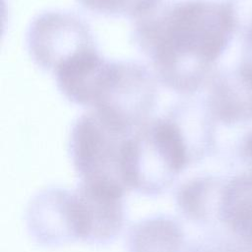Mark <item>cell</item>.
<instances>
[{
  "instance_id": "1",
  "label": "cell",
  "mask_w": 252,
  "mask_h": 252,
  "mask_svg": "<svg viewBox=\"0 0 252 252\" xmlns=\"http://www.w3.org/2000/svg\"><path fill=\"white\" fill-rule=\"evenodd\" d=\"M236 33L231 7L217 0H186L139 27L142 45L172 84L197 88Z\"/></svg>"
},
{
  "instance_id": "2",
  "label": "cell",
  "mask_w": 252,
  "mask_h": 252,
  "mask_svg": "<svg viewBox=\"0 0 252 252\" xmlns=\"http://www.w3.org/2000/svg\"><path fill=\"white\" fill-rule=\"evenodd\" d=\"M200 158L175 123L158 120L132 134L121 160V180L126 189L157 196Z\"/></svg>"
},
{
  "instance_id": "3",
  "label": "cell",
  "mask_w": 252,
  "mask_h": 252,
  "mask_svg": "<svg viewBox=\"0 0 252 252\" xmlns=\"http://www.w3.org/2000/svg\"><path fill=\"white\" fill-rule=\"evenodd\" d=\"M133 131L96 113L81 117L70 141L71 158L80 180L106 179L123 185L120 176L123 148Z\"/></svg>"
},
{
  "instance_id": "4",
  "label": "cell",
  "mask_w": 252,
  "mask_h": 252,
  "mask_svg": "<svg viewBox=\"0 0 252 252\" xmlns=\"http://www.w3.org/2000/svg\"><path fill=\"white\" fill-rule=\"evenodd\" d=\"M126 188L106 179L80 180L74 190L79 239L88 244L113 242L126 223Z\"/></svg>"
},
{
  "instance_id": "5",
  "label": "cell",
  "mask_w": 252,
  "mask_h": 252,
  "mask_svg": "<svg viewBox=\"0 0 252 252\" xmlns=\"http://www.w3.org/2000/svg\"><path fill=\"white\" fill-rule=\"evenodd\" d=\"M25 220L39 245L55 247L80 240L74 191L52 187L38 192L30 201Z\"/></svg>"
},
{
  "instance_id": "6",
  "label": "cell",
  "mask_w": 252,
  "mask_h": 252,
  "mask_svg": "<svg viewBox=\"0 0 252 252\" xmlns=\"http://www.w3.org/2000/svg\"><path fill=\"white\" fill-rule=\"evenodd\" d=\"M116 63L103 60L91 46L70 55L55 68L60 90L73 102L94 106L111 80Z\"/></svg>"
},
{
  "instance_id": "7",
  "label": "cell",
  "mask_w": 252,
  "mask_h": 252,
  "mask_svg": "<svg viewBox=\"0 0 252 252\" xmlns=\"http://www.w3.org/2000/svg\"><path fill=\"white\" fill-rule=\"evenodd\" d=\"M30 38L35 58L54 68L70 55L90 46L87 32L80 23L59 14L40 18L32 27Z\"/></svg>"
},
{
  "instance_id": "8",
  "label": "cell",
  "mask_w": 252,
  "mask_h": 252,
  "mask_svg": "<svg viewBox=\"0 0 252 252\" xmlns=\"http://www.w3.org/2000/svg\"><path fill=\"white\" fill-rule=\"evenodd\" d=\"M224 179L206 175L183 182L175 193V204L180 215L202 228L218 227V210Z\"/></svg>"
},
{
  "instance_id": "9",
  "label": "cell",
  "mask_w": 252,
  "mask_h": 252,
  "mask_svg": "<svg viewBox=\"0 0 252 252\" xmlns=\"http://www.w3.org/2000/svg\"><path fill=\"white\" fill-rule=\"evenodd\" d=\"M210 107L213 115L223 124L252 122V85L238 71H223L212 82Z\"/></svg>"
},
{
  "instance_id": "10",
  "label": "cell",
  "mask_w": 252,
  "mask_h": 252,
  "mask_svg": "<svg viewBox=\"0 0 252 252\" xmlns=\"http://www.w3.org/2000/svg\"><path fill=\"white\" fill-rule=\"evenodd\" d=\"M182 223L169 215H155L137 221L129 230L128 252H184Z\"/></svg>"
},
{
  "instance_id": "11",
  "label": "cell",
  "mask_w": 252,
  "mask_h": 252,
  "mask_svg": "<svg viewBox=\"0 0 252 252\" xmlns=\"http://www.w3.org/2000/svg\"><path fill=\"white\" fill-rule=\"evenodd\" d=\"M218 220L226 232L252 252V185L233 176L225 179Z\"/></svg>"
},
{
  "instance_id": "12",
  "label": "cell",
  "mask_w": 252,
  "mask_h": 252,
  "mask_svg": "<svg viewBox=\"0 0 252 252\" xmlns=\"http://www.w3.org/2000/svg\"><path fill=\"white\" fill-rule=\"evenodd\" d=\"M87 8L107 15L141 16L150 13L158 0H80Z\"/></svg>"
},
{
  "instance_id": "13",
  "label": "cell",
  "mask_w": 252,
  "mask_h": 252,
  "mask_svg": "<svg viewBox=\"0 0 252 252\" xmlns=\"http://www.w3.org/2000/svg\"><path fill=\"white\" fill-rule=\"evenodd\" d=\"M236 33L243 38L240 60L236 70L245 81L252 85V13L239 24Z\"/></svg>"
},
{
  "instance_id": "14",
  "label": "cell",
  "mask_w": 252,
  "mask_h": 252,
  "mask_svg": "<svg viewBox=\"0 0 252 252\" xmlns=\"http://www.w3.org/2000/svg\"><path fill=\"white\" fill-rule=\"evenodd\" d=\"M235 159L237 171L232 176L252 185V130L240 138L236 146Z\"/></svg>"
}]
</instances>
